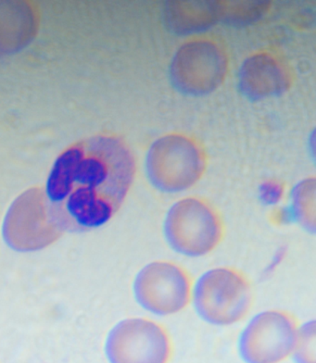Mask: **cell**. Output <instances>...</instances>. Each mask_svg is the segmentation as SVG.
I'll return each instance as SVG.
<instances>
[{"label": "cell", "mask_w": 316, "mask_h": 363, "mask_svg": "<svg viewBox=\"0 0 316 363\" xmlns=\"http://www.w3.org/2000/svg\"><path fill=\"white\" fill-rule=\"evenodd\" d=\"M132 177L131 162L116 141L91 138L55 160L43 194L62 231H91L117 213Z\"/></svg>", "instance_id": "1"}, {"label": "cell", "mask_w": 316, "mask_h": 363, "mask_svg": "<svg viewBox=\"0 0 316 363\" xmlns=\"http://www.w3.org/2000/svg\"><path fill=\"white\" fill-rule=\"evenodd\" d=\"M190 305L202 322L218 328L236 325L250 313V281L236 269L214 267L192 283Z\"/></svg>", "instance_id": "2"}, {"label": "cell", "mask_w": 316, "mask_h": 363, "mask_svg": "<svg viewBox=\"0 0 316 363\" xmlns=\"http://www.w3.org/2000/svg\"><path fill=\"white\" fill-rule=\"evenodd\" d=\"M162 232L169 249L185 258L207 256L220 245L223 220L207 202L196 198L180 199L164 216Z\"/></svg>", "instance_id": "3"}, {"label": "cell", "mask_w": 316, "mask_h": 363, "mask_svg": "<svg viewBox=\"0 0 316 363\" xmlns=\"http://www.w3.org/2000/svg\"><path fill=\"white\" fill-rule=\"evenodd\" d=\"M193 281L182 266L170 261H154L141 268L132 284L136 303L157 317L180 313L190 304Z\"/></svg>", "instance_id": "4"}, {"label": "cell", "mask_w": 316, "mask_h": 363, "mask_svg": "<svg viewBox=\"0 0 316 363\" xmlns=\"http://www.w3.org/2000/svg\"><path fill=\"white\" fill-rule=\"evenodd\" d=\"M299 323L287 311L266 310L240 331L236 350L244 363H280L290 358Z\"/></svg>", "instance_id": "5"}, {"label": "cell", "mask_w": 316, "mask_h": 363, "mask_svg": "<svg viewBox=\"0 0 316 363\" xmlns=\"http://www.w3.org/2000/svg\"><path fill=\"white\" fill-rule=\"evenodd\" d=\"M171 337L160 323L144 317L126 318L109 332L105 354L109 363H169Z\"/></svg>", "instance_id": "6"}, {"label": "cell", "mask_w": 316, "mask_h": 363, "mask_svg": "<svg viewBox=\"0 0 316 363\" xmlns=\"http://www.w3.org/2000/svg\"><path fill=\"white\" fill-rule=\"evenodd\" d=\"M62 232L51 216L43 192L36 189L28 190L15 199L2 225L6 244L19 252L44 250Z\"/></svg>", "instance_id": "7"}, {"label": "cell", "mask_w": 316, "mask_h": 363, "mask_svg": "<svg viewBox=\"0 0 316 363\" xmlns=\"http://www.w3.org/2000/svg\"><path fill=\"white\" fill-rule=\"evenodd\" d=\"M291 218L307 233H315V182H303L291 193L290 207Z\"/></svg>", "instance_id": "8"}, {"label": "cell", "mask_w": 316, "mask_h": 363, "mask_svg": "<svg viewBox=\"0 0 316 363\" xmlns=\"http://www.w3.org/2000/svg\"><path fill=\"white\" fill-rule=\"evenodd\" d=\"M316 325L315 320L299 325L290 358L294 363H315Z\"/></svg>", "instance_id": "9"}, {"label": "cell", "mask_w": 316, "mask_h": 363, "mask_svg": "<svg viewBox=\"0 0 316 363\" xmlns=\"http://www.w3.org/2000/svg\"><path fill=\"white\" fill-rule=\"evenodd\" d=\"M263 196H264V199L273 201V199L278 196V189L273 186H266L263 189Z\"/></svg>", "instance_id": "10"}]
</instances>
